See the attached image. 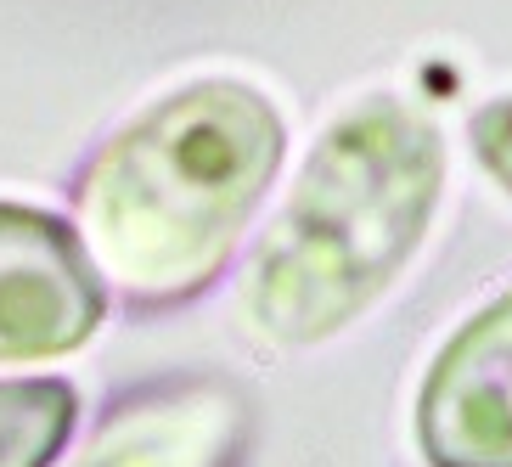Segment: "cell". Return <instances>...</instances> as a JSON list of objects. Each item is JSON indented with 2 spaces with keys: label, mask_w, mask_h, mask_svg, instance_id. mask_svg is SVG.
<instances>
[{
  "label": "cell",
  "mask_w": 512,
  "mask_h": 467,
  "mask_svg": "<svg viewBox=\"0 0 512 467\" xmlns=\"http://www.w3.org/2000/svg\"><path fill=\"white\" fill-rule=\"evenodd\" d=\"M242 451L248 400L237 383L175 377L124 400L68 467H237Z\"/></svg>",
  "instance_id": "5"
},
{
  "label": "cell",
  "mask_w": 512,
  "mask_h": 467,
  "mask_svg": "<svg viewBox=\"0 0 512 467\" xmlns=\"http://www.w3.org/2000/svg\"><path fill=\"white\" fill-rule=\"evenodd\" d=\"M428 467H512V287L439 344L417 389Z\"/></svg>",
  "instance_id": "4"
},
{
  "label": "cell",
  "mask_w": 512,
  "mask_h": 467,
  "mask_svg": "<svg viewBox=\"0 0 512 467\" xmlns=\"http://www.w3.org/2000/svg\"><path fill=\"white\" fill-rule=\"evenodd\" d=\"M107 299L74 226L0 203V361H46L91 344Z\"/></svg>",
  "instance_id": "3"
},
{
  "label": "cell",
  "mask_w": 512,
  "mask_h": 467,
  "mask_svg": "<svg viewBox=\"0 0 512 467\" xmlns=\"http://www.w3.org/2000/svg\"><path fill=\"white\" fill-rule=\"evenodd\" d=\"M439 192V124L394 91L349 102L310 147L282 214L248 265V327L271 344L299 349L361 321L428 237Z\"/></svg>",
  "instance_id": "2"
},
{
  "label": "cell",
  "mask_w": 512,
  "mask_h": 467,
  "mask_svg": "<svg viewBox=\"0 0 512 467\" xmlns=\"http://www.w3.org/2000/svg\"><path fill=\"white\" fill-rule=\"evenodd\" d=\"M282 147V113L242 79H192L158 96L102 141L74 186L91 271L147 304L214 282Z\"/></svg>",
  "instance_id": "1"
},
{
  "label": "cell",
  "mask_w": 512,
  "mask_h": 467,
  "mask_svg": "<svg viewBox=\"0 0 512 467\" xmlns=\"http://www.w3.org/2000/svg\"><path fill=\"white\" fill-rule=\"evenodd\" d=\"M467 141H473V158L484 164V175L512 192V96L484 102L467 119Z\"/></svg>",
  "instance_id": "7"
},
{
  "label": "cell",
  "mask_w": 512,
  "mask_h": 467,
  "mask_svg": "<svg viewBox=\"0 0 512 467\" xmlns=\"http://www.w3.org/2000/svg\"><path fill=\"white\" fill-rule=\"evenodd\" d=\"M79 394L68 377H0V467H46L74 434Z\"/></svg>",
  "instance_id": "6"
}]
</instances>
